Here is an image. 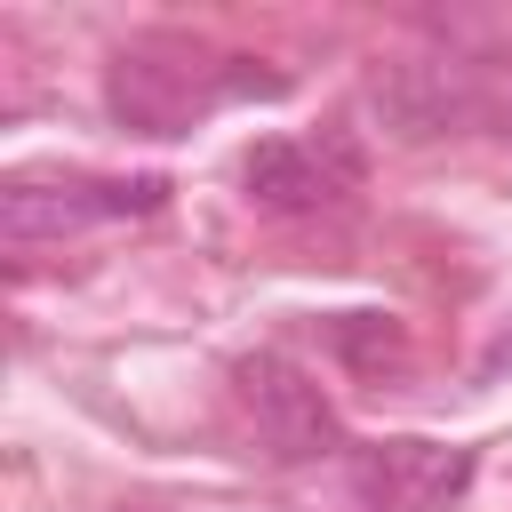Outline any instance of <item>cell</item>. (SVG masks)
I'll list each match as a JSON object with an SVG mask.
<instances>
[{
	"label": "cell",
	"instance_id": "1",
	"mask_svg": "<svg viewBox=\"0 0 512 512\" xmlns=\"http://www.w3.org/2000/svg\"><path fill=\"white\" fill-rule=\"evenodd\" d=\"M104 96L136 136H184L224 96V56H192L184 40H136L112 56Z\"/></svg>",
	"mask_w": 512,
	"mask_h": 512
},
{
	"label": "cell",
	"instance_id": "2",
	"mask_svg": "<svg viewBox=\"0 0 512 512\" xmlns=\"http://www.w3.org/2000/svg\"><path fill=\"white\" fill-rule=\"evenodd\" d=\"M368 112L384 120L392 144H440V136H464L488 112V96L456 56H384L368 64Z\"/></svg>",
	"mask_w": 512,
	"mask_h": 512
},
{
	"label": "cell",
	"instance_id": "3",
	"mask_svg": "<svg viewBox=\"0 0 512 512\" xmlns=\"http://www.w3.org/2000/svg\"><path fill=\"white\" fill-rule=\"evenodd\" d=\"M168 200L160 176H8L0 184V232L8 240H64L88 224L152 216Z\"/></svg>",
	"mask_w": 512,
	"mask_h": 512
},
{
	"label": "cell",
	"instance_id": "4",
	"mask_svg": "<svg viewBox=\"0 0 512 512\" xmlns=\"http://www.w3.org/2000/svg\"><path fill=\"white\" fill-rule=\"evenodd\" d=\"M472 488V448H448V440H368L352 456V496L368 512H440Z\"/></svg>",
	"mask_w": 512,
	"mask_h": 512
},
{
	"label": "cell",
	"instance_id": "5",
	"mask_svg": "<svg viewBox=\"0 0 512 512\" xmlns=\"http://www.w3.org/2000/svg\"><path fill=\"white\" fill-rule=\"evenodd\" d=\"M232 384H240V400H248V416H256V432H264L272 456L304 464V456H328L336 448V408H328V392L288 352H248L232 368Z\"/></svg>",
	"mask_w": 512,
	"mask_h": 512
},
{
	"label": "cell",
	"instance_id": "6",
	"mask_svg": "<svg viewBox=\"0 0 512 512\" xmlns=\"http://www.w3.org/2000/svg\"><path fill=\"white\" fill-rule=\"evenodd\" d=\"M240 184L272 216H312V208H336L360 184V152L352 144H328L320 152V144H296V136H264V144H248Z\"/></svg>",
	"mask_w": 512,
	"mask_h": 512
},
{
	"label": "cell",
	"instance_id": "7",
	"mask_svg": "<svg viewBox=\"0 0 512 512\" xmlns=\"http://www.w3.org/2000/svg\"><path fill=\"white\" fill-rule=\"evenodd\" d=\"M328 352H336L344 368L376 376V368H392V360L408 352V328H400L392 312H336V320H328Z\"/></svg>",
	"mask_w": 512,
	"mask_h": 512
},
{
	"label": "cell",
	"instance_id": "8",
	"mask_svg": "<svg viewBox=\"0 0 512 512\" xmlns=\"http://www.w3.org/2000/svg\"><path fill=\"white\" fill-rule=\"evenodd\" d=\"M128 512H136V504H128Z\"/></svg>",
	"mask_w": 512,
	"mask_h": 512
}]
</instances>
